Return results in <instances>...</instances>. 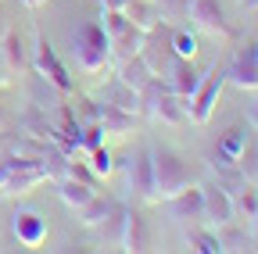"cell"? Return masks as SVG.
<instances>
[{"mask_svg":"<svg viewBox=\"0 0 258 254\" xmlns=\"http://www.w3.org/2000/svg\"><path fill=\"white\" fill-rule=\"evenodd\" d=\"M201 197H205V226H222V222H233V197L230 190L219 186V183H205L201 186Z\"/></svg>","mask_w":258,"mask_h":254,"instance_id":"cell-11","label":"cell"},{"mask_svg":"<svg viewBox=\"0 0 258 254\" xmlns=\"http://www.w3.org/2000/svg\"><path fill=\"white\" fill-rule=\"evenodd\" d=\"M140 104H144V111H151V118L165 122V125H183L186 122V101L176 97L158 75L140 90Z\"/></svg>","mask_w":258,"mask_h":254,"instance_id":"cell-3","label":"cell"},{"mask_svg":"<svg viewBox=\"0 0 258 254\" xmlns=\"http://www.w3.org/2000/svg\"><path fill=\"white\" fill-rule=\"evenodd\" d=\"M186 18H190L194 29H201V33H208V36H215V40H233V25L226 22L219 0H194Z\"/></svg>","mask_w":258,"mask_h":254,"instance_id":"cell-7","label":"cell"},{"mask_svg":"<svg viewBox=\"0 0 258 254\" xmlns=\"http://www.w3.org/2000/svg\"><path fill=\"white\" fill-rule=\"evenodd\" d=\"M32 65H36V72L61 93H76V79L69 75V68L61 65V57L54 54L50 40L47 36H36V47H32Z\"/></svg>","mask_w":258,"mask_h":254,"instance_id":"cell-6","label":"cell"},{"mask_svg":"<svg viewBox=\"0 0 258 254\" xmlns=\"http://www.w3.org/2000/svg\"><path fill=\"white\" fill-rule=\"evenodd\" d=\"M140 57L147 61V68L161 79V75H169L172 65H176V50H172V25H154L151 33H144V47H140Z\"/></svg>","mask_w":258,"mask_h":254,"instance_id":"cell-5","label":"cell"},{"mask_svg":"<svg viewBox=\"0 0 258 254\" xmlns=\"http://www.w3.org/2000/svg\"><path fill=\"white\" fill-rule=\"evenodd\" d=\"M72 50H76V65L83 72H104L111 65V47L108 36L97 22H83L72 36Z\"/></svg>","mask_w":258,"mask_h":254,"instance_id":"cell-2","label":"cell"},{"mask_svg":"<svg viewBox=\"0 0 258 254\" xmlns=\"http://www.w3.org/2000/svg\"><path fill=\"white\" fill-rule=\"evenodd\" d=\"M230 197H233V215H237V222L251 229L254 222H258V186H254L251 179H240V183L230 190Z\"/></svg>","mask_w":258,"mask_h":254,"instance_id":"cell-14","label":"cell"},{"mask_svg":"<svg viewBox=\"0 0 258 254\" xmlns=\"http://www.w3.org/2000/svg\"><path fill=\"white\" fill-rule=\"evenodd\" d=\"M172 50H176V57H194L198 54V36H194V29L186 22L172 25Z\"/></svg>","mask_w":258,"mask_h":254,"instance_id":"cell-26","label":"cell"},{"mask_svg":"<svg viewBox=\"0 0 258 254\" xmlns=\"http://www.w3.org/2000/svg\"><path fill=\"white\" fill-rule=\"evenodd\" d=\"M215 240L222 250H247L251 247V229L240 226V222H222V226H215Z\"/></svg>","mask_w":258,"mask_h":254,"instance_id":"cell-21","label":"cell"},{"mask_svg":"<svg viewBox=\"0 0 258 254\" xmlns=\"http://www.w3.org/2000/svg\"><path fill=\"white\" fill-rule=\"evenodd\" d=\"M86 154H90V161H86V165H90V172H93L97 179H108V176L115 172V157H111V150H108L104 143H101V147H93V150H86Z\"/></svg>","mask_w":258,"mask_h":254,"instance_id":"cell-28","label":"cell"},{"mask_svg":"<svg viewBox=\"0 0 258 254\" xmlns=\"http://www.w3.org/2000/svg\"><path fill=\"white\" fill-rule=\"evenodd\" d=\"M8 129V111H4V104H0V133Z\"/></svg>","mask_w":258,"mask_h":254,"instance_id":"cell-31","label":"cell"},{"mask_svg":"<svg viewBox=\"0 0 258 254\" xmlns=\"http://www.w3.org/2000/svg\"><path fill=\"white\" fill-rule=\"evenodd\" d=\"M118 79H122L125 86H133V90H144V86L154 79V72L147 68V61L137 54V57H125V61H118Z\"/></svg>","mask_w":258,"mask_h":254,"instance_id":"cell-22","label":"cell"},{"mask_svg":"<svg viewBox=\"0 0 258 254\" xmlns=\"http://www.w3.org/2000/svg\"><path fill=\"white\" fill-rule=\"evenodd\" d=\"M198 82H201V72L194 68V57H179L172 65V72L165 75V86L176 93V97H183V101H190V93L198 90Z\"/></svg>","mask_w":258,"mask_h":254,"instance_id":"cell-15","label":"cell"},{"mask_svg":"<svg viewBox=\"0 0 258 254\" xmlns=\"http://www.w3.org/2000/svg\"><path fill=\"white\" fill-rule=\"evenodd\" d=\"M97 194V190H93V183H83V179H76V176H64V179H57V197L64 201V204H69L72 211L76 208H83L90 197Z\"/></svg>","mask_w":258,"mask_h":254,"instance_id":"cell-20","label":"cell"},{"mask_svg":"<svg viewBox=\"0 0 258 254\" xmlns=\"http://www.w3.org/2000/svg\"><path fill=\"white\" fill-rule=\"evenodd\" d=\"M76 215H79V222L83 226H104V222L111 218V215H118V204L111 201V197H101V194H93L83 208H76Z\"/></svg>","mask_w":258,"mask_h":254,"instance_id":"cell-17","label":"cell"},{"mask_svg":"<svg viewBox=\"0 0 258 254\" xmlns=\"http://www.w3.org/2000/svg\"><path fill=\"white\" fill-rule=\"evenodd\" d=\"M240 4H244V8H258V0H240Z\"/></svg>","mask_w":258,"mask_h":254,"instance_id":"cell-34","label":"cell"},{"mask_svg":"<svg viewBox=\"0 0 258 254\" xmlns=\"http://www.w3.org/2000/svg\"><path fill=\"white\" fill-rule=\"evenodd\" d=\"M129 186L140 190L144 201H151V150L133 157V165H129Z\"/></svg>","mask_w":258,"mask_h":254,"instance_id":"cell-23","label":"cell"},{"mask_svg":"<svg viewBox=\"0 0 258 254\" xmlns=\"http://www.w3.org/2000/svg\"><path fill=\"white\" fill-rule=\"evenodd\" d=\"M122 250L129 254H140L151 247V226H147V218L140 211H122V236H118Z\"/></svg>","mask_w":258,"mask_h":254,"instance_id":"cell-13","label":"cell"},{"mask_svg":"<svg viewBox=\"0 0 258 254\" xmlns=\"http://www.w3.org/2000/svg\"><path fill=\"white\" fill-rule=\"evenodd\" d=\"M122 15L133 22L140 33H151L154 25H161V11H158V4L154 0H125V8H122Z\"/></svg>","mask_w":258,"mask_h":254,"instance_id":"cell-18","label":"cell"},{"mask_svg":"<svg viewBox=\"0 0 258 254\" xmlns=\"http://www.w3.org/2000/svg\"><path fill=\"white\" fill-rule=\"evenodd\" d=\"M247 129L244 125H230V129L222 133V140H219V147H215V161H212V168L219 172V168H237V161H240V154L247 150Z\"/></svg>","mask_w":258,"mask_h":254,"instance_id":"cell-12","label":"cell"},{"mask_svg":"<svg viewBox=\"0 0 258 254\" xmlns=\"http://www.w3.org/2000/svg\"><path fill=\"white\" fill-rule=\"evenodd\" d=\"M190 186V172L183 157L172 150H151V201L161 204Z\"/></svg>","mask_w":258,"mask_h":254,"instance_id":"cell-1","label":"cell"},{"mask_svg":"<svg viewBox=\"0 0 258 254\" xmlns=\"http://www.w3.org/2000/svg\"><path fill=\"white\" fill-rule=\"evenodd\" d=\"M251 183H254V186H258V172H254V179H251Z\"/></svg>","mask_w":258,"mask_h":254,"instance_id":"cell-35","label":"cell"},{"mask_svg":"<svg viewBox=\"0 0 258 254\" xmlns=\"http://www.w3.org/2000/svg\"><path fill=\"white\" fill-rule=\"evenodd\" d=\"M154 4H158L161 22H165V25H179V22H186L194 0H154Z\"/></svg>","mask_w":258,"mask_h":254,"instance_id":"cell-27","label":"cell"},{"mask_svg":"<svg viewBox=\"0 0 258 254\" xmlns=\"http://www.w3.org/2000/svg\"><path fill=\"white\" fill-rule=\"evenodd\" d=\"M11 233H15V240H18L22 247H40V243L47 240V233H50L47 215L32 211V208H18V211L11 215Z\"/></svg>","mask_w":258,"mask_h":254,"instance_id":"cell-9","label":"cell"},{"mask_svg":"<svg viewBox=\"0 0 258 254\" xmlns=\"http://www.w3.org/2000/svg\"><path fill=\"white\" fill-rule=\"evenodd\" d=\"M0 61H4L8 72L22 68L25 50H22V36H18V33H4V36H0Z\"/></svg>","mask_w":258,"mask_h":254,"instance_id":"cell-24","label":"cell"},{"mask_svg":"<svg viewBox=\"0 0 258 254\" xmlns=\"http://www.w3.org/2000/svg\"><path fill=\"white\" fill-rule=\"evenodd\" d=\"M165 208H169V215L176 218V222H190V226H205V197H201V186H186V190H179L176 197H169L165 201Z\"/></svg>","mask_w":258,"mask_h":254,"instance_id":"cell-10","label":"cell"},{"mask_svg":"<svg viewBox=\"0 0 258 254\" xmlns=\"http://www.w3.org/2000/svg\"><path fill=\"white\" fill-rule=\"evenodd\" d=\"M22 4H25V8H40V4H43V0H22Z\"/></svg>","mask_w":258,"mask_h":254,"instance_id":"cell-33","label":"cell"},{"mask_svg":"<svg viewBox=\"0 0 258 254\" xmlns=\"http://www.w3.org/2000/svg\"><path fill=\"white\" fill-rule=\"evenodd\" d=\"M247 122H251V125H254V129H258V101L251 104V111H247Z\"/></svg>","mask_w":258,"mask_h":254,"instance_id":"cell-30","label":"cell"},{"mask_svg":"<svg viewBox=\"0 0 258 254\" xmlns=\"http://www.w3.org/2000/svg\"><path fill=\"white\" fill-rule=\"evenodd\" d=\"M222 86H226V68L215 65L208 75H201L198 90H194V93H190V101H186V118H190L194 125H205V122L215 115V104H219Z\"/></svg>","mask_w":258,"mask_h":254,"instance_id":"cell-4","label":"cell"},{"mask_svg":"<svg viewBox=\"0 0 258 254\" xmlns=\"http://www.w3.org/2000/svg\"><path fill=\"white\" fill-rule=\"evenodd\" d=\"M97 122H101V129L111 133V136H125L129 129H133V115L115 108V104H108V101L97 104Z\"/></svg>","mask_w":258,"mask_h":254,"instance_id":"cell-19","label":"cell"},{"mask_svg":"<svg viewBox=\"0 0 258 254\" xmlns=\"http://www.w3.org/2000/svg\"><path fill=\"white\" fill-rule=\"evenodd\" d=\"M186 243L194 247V250H201V254H222V247H219V240H215V229L212 226H190L186 229Z\"/></svg>","mask_w":258,"mask_h":254,"instance_id":"cell-25","label":"cell"},{"mask_svg":"<svg viewBox=\"0 0 258 254\" xmlns=\"http://www.w3.org/2000/svg\"><path fill=\"white\" fill-rule=\"evenodd\" d=\"M251 243L258 247V222H254V226H251Z\"/></svg>","mask_w":258,"mask_h":254,"instance_id":"cell-32","label":"cell"},{"mask_svg":"<svg viewBox=\"0 0 258 254\" xmlns=\"http://www.w3.org/2000/svg\"><path fill=\"white\" fill-rule=\"evenodd\" d=\"M101 8H104V11H122L125 0H101Z\"/></svg>","mask_w":258,"mask_h":254,"instance_id":"cell-29","label":"cell"},{"mask_svg":"<svg viewBox=\"0 0 258 254\" xmlns=\"http://www.w3.org/2000/svg\"><path fill=\"white\" fill-rule=\"evenodd\" d=\"M101 101H108V104H115V108H122V111H129V115H140L144 111V104H140V90H133V86H125L118 75L101 90Z\"/></svg>","mask_w":258,"mask_h":254,"instance_id":"cell-16","label":"cell"},{"mask_svg":"<svg viewBox=\"0 0 258 254\" xmlns=\"http://www.w3.org/2000/svg\"><path fill=\"white\" fill-rule=\"evenodd\" d=\"M226 82H233L240 90H258V43L254 40L237 47V54L226 65Z\"/></svg>","mask_w":258,"mask_h":254,"instance_id":"cell-8","label":"cell"}]
</instances>
